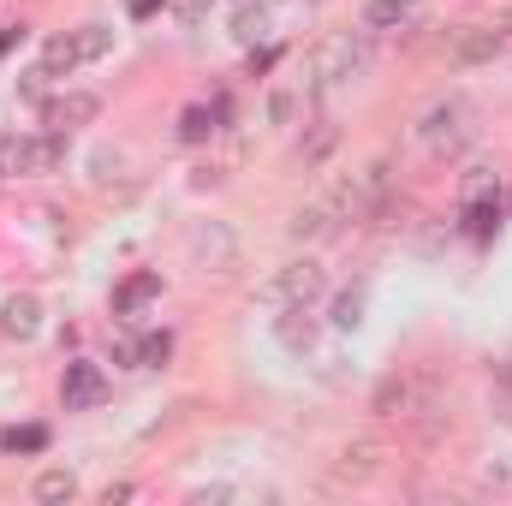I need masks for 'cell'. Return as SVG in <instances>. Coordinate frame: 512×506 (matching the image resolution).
Masks as SVG:
<instances>
[{
  "instance_id": "cell-2",
  "label": "cell",
  "mask_w": 512,
  "mask_h": 506,
  "mask_svg": "<svg viewBox=\"0 0 512 506\" xmlns=\"http://www.w3.org/2000/svg\"><path fill=\"white\" fill-rule=\"evenodd\" d=\"M60 161H66V131H6L0 137V173L6 179L54 173Z\"/></svg>"
},
{
  "instance_id": "cell-15",
  "label": "cell",
  "mask_w": 512,
  "mask_h": 506,
  "mask_svg": "<svg viewBox=\"0 0 512 506\" xmlns=\"http://www.w3.org/2000/svg\"><path fill=\"white\" fill-rule=\"evenodd\" d=\"M370 411H376V417H399V411H411V381L387 376L382 387H376V399H370Z\"/></svg>"
},
{
  "instance_id": "cell-4",
  "label": "cell",
  "mask_w": 512,
  "mask_h": 506,
  "mask_svg": "<svg viewBox=\"0 0 512 506\" xmlns=\"http://www.w3.org/2000/svg\"><path fill=\"white\" fill-rule=\"evenodd\" d=\"M417 137H423V149H429V155H459V149H465V137H471V114H465V102H459V96L435 102V108L417 120Z\"/></svg>"
},
{
  "instance_id": "cell-27",
  "label": "cell",
  "mask_w": 512,
  "mask_h": 506,
  "mask_svg": "<svg viewBox=\"0 0 512 506\" xmlns=\"http://www.w3.org/2000/svg\"><path fill=\"white\" fill-rule=\"evenodd\" d=\"M90 167H96V179H114V173L126 167V155H120V149H96V161H90Z\"/></svg>"
},
{
  "instance_id": "cell-20",
  "label": "cell",
  "mask_w": 512,
  "mask_h": 506,
  "mask_svg": "<svg viewBox=\"0 0 512 506\" xmlns=\"http://www.w3.org/2000/svg\"><path fill=\"white\" fill-rule=\"evenodd\" d=\"M78 495V477L72 471H42L36 477V501H72Z\"/></svg>"
},
{
  "instance_id": "cell-14",
  "label": "cell",
  "mask_w": 512,
  "mask_h": 506,
  "mask_svg": "<svg viewBox=\"0 0 512 506\" xmlns=\"http://www.w3.org/2000/svg\"><path fill=\"white\" fill-rule=\"evenodd\" d=\"M334 143H340V126H334V120H316V126L304 131V143H298V161H304V167H322Z\"/></svg>"
},
{
  "instance_id": "cell-24",
  "label": "cell",
  "mask_w": 512,
  "mask_h": 506,
  "mask_svg": "<svg viewBox=\"0 0 512 506\" xmlns=\"http://www.w3.org/2000/svg\"><path fill=\"white\" fill-rule=\"evenodd\" d=\"M262 24H268V6H245V12L233 18V36L251 42V36H262Z\"/></svg>"
},
{
  "instance_id": "cell-19",
  "label": "cell",
  "mask_w": 512,
  "mask_h": 506,
  "mask_svg": "<svg viewBox=\"0 0 512 506\" xmlns=\"http://www.w3.org/2000/svg\"><path fill=\"white\" fill-rule=\"evenodd\" d=\"M334 328H358L364 322V286H346L340 298H334V316H328Z\"/></svg>"
},
{
  "instance_id": "cell-5",
  "label": "cell",
  "mask_w": 512,
  "mask_h": 506,
  "mask_svg": "<svg viewBox=\"0 0 512 506\" xmlns=\"http://www.w3.org/2000/svg\"><path fill=\"white\" fill-rule=\"evenodd\" d=\"M96 114H102V96H90V90H66V96H48V102H42V120H48V131L90 126Z\"/></svg>"
},
{
  "instance_id": "cell-23",
  "label": "cell",
  "mask_w": 512,
  "mask_h": 506,
  "mask_svg": "<svg viewBox=\"0 0 512 506\" xmlns=\"http://www.w3.org/2000/svg\"><path fill=\"white\" fill-rule=\"evenodd\" d=\"M48 84H54V72H48V66H30V72H24V78H18V96H24V102H36V108H42V102H48Z\"/></svg>"
},
{
  "instance_id": "cell-12",
  "label": "cell",
  "mask_w": 512,
  "mask_h": 506,
  "mask_svg": "<svg viewBox=\"0 0 512 506\" xmlns=\"http://www.w3.org/2000/svg\"><path fill=\"white\" fill-rule=\"evenodd\" d=\"M274 334H280V346H286V352H310V346H316V322H310V304H286V316L274 322Z\"/></svg>"
},
{
  "instance_id": "cell-7",
  "label": "cell",
  "mask_w": 512,
  "mask_h": 506,
  "mask_svg": "<svg viewBox=\"0 0 512 506\" xmlns=\"http://www.w3.org/2000/svg\"><path fill=\"white\" fill-rule=\"evenodd\" d=\"M102 393H108V381L96 364H66V387H60V399H66V411H90V405H102Z\"/></svg>"
},
{
  "instance_id": "cell-21",
  "label": "cell",
  "mask_w": 512,
  "mask_h": 506,
  "mask_svg": "<svg viewBox=\"0 0 512 506\" xmlns=\"http://www.w3.org/2000/svg\"><path fill=\"white\" fill-rule=\"evenodd\" d=\"M42 66H48V72H54V78H60V72H72V66H78V48H72V30H66V36H54V42H48V48H42Z\"/></svg>"
},
{
  "instance_id": "cell-28",
  "label": "cell",
  "mask_w": 512,
  "mask_h": 506,
  "mask_svg": "<svg viewBox=\"0 0 512 506\" xmlns=\"http://www.w3.org/2000/svg\"><path fill=\"white\" fill-rule=\"evenodd\" d=\"M167 6H173V18H179V24H197V18L209 12V0H167Z\"/></svg>"
},
{
  "instance_id": "cell-26",
  "label": "cell",
  "mask_w": 512,
  "mask_h": 506,
  "mask_svg": "<svg viewBox=\"0 0 512 506\" xmlns=\"http://www.w3.org/2000/svg\"><path fill=\"white\" fill-rule=\"evenodd\" d=\"M167 352H173V340H167V334H149V340H143V370L167 364Z\"/></svg>"
},
{
  "instance_id": "cell-22",
  "label": "cell",
  "mask_w": 512,
  "mask_h": 506,
  "mask_svg": "<svg viewBox=\"0 0 512 506\" xmlns=\"http://www.w3.org/2000/svg\"><path fill=\"white\" fill-rule=\"evenodd\" d=\"M0 447H6V453H42V447H48V429H36V423H30V429H6Z\"/></svg>"
},
{
  "instance_id": "cell-13",
  "label": "cell",
  "mask_w": 512,
  "mask_h": 506,
  "mask_svg": "<svg viewBox=\"0 0 512 506\" xmlns=\"http://www.w3.org/2000/svg\"><path fill=\"white\" fill-rule=\"evenodd\" d=\"M72 48H78V66L108 60V54H114V24H84V30H72Z\"/></svg>"
},
{
  "instance_id": "cell-29",
  "label": "cell",
  "mask_w": 512,
  "mask_h": 506,
  "mask_svg": "<svg viewBox=\"0 0 512 506\" xmlns=\"http://www.w3.org/2000/svg\"><path fill=\"white\" fill-rule=\"evenodd\" d=\"M131 495H137L131 483H108V489H102V501H108V506H114V501H131Z\"/></svg>"
},
{
  "instance_id": "cell-9",
  "label": "cell",
  "mask_w": 512,
  "mask_h": 506,
  "mask_svg": "<svg viewBox=\"0 0 512 506\" xmlns=\"http://www.w3.org/2000/svg\"><path fill=\"white\" fill-rule=\"evenodd\" d=\"M340 221H334V209H328V197H316V203H304L292 221H286V239L292 245H316V239H328Z\"/></svg>"
},
{
  "instance_id": "cell-11",
  "label": "cell",
  "mask_w": 512,
  "mask_h": 506,
  "mask_svg": "<svg viewBox=\"0 0 512 506\" xmlns=\"http://www.w3.org/2000/svg\"><path fill=\"white\" fill-rule=\"evenodd\" d=\"M495 197H501V173H495L489 161L465 167V179H459V209H477V203H495Z\"/></svg>"
},
{
  "instance_id": "cell-31",
  "label": "cell",
  "mask_w": 512,
  "mask_h": 506,
  "mask_svg": "<svg viewBox=\"0 0 512 506\" xmlns=\"http://www.w3.org/2000/svg\"><path fill=\"white\" fill-rule=\"evenodd\" d=\"M155 6H161V0H131V12H137V18H149Z\"/></svg>"
},
{
  "instance_id": "cell-25",
  "label": "cell",
  "mask_w": 512,
  "mask_h": 506,
  "mask_svg": "<svg viewBox=\"0 0 512 506\" xmlns=\"http://www.w3.org/2000/svg\"><path fill=\"white\" fill-rule=\"evenodd\" d=\"M292 114H298V96H292V90H274V96H268V120H274V126H286Z\"/></svg>"
},
{
  "instance_id": "cell-10",
  "label": "cell",
  "mask_w": 512,
  "mask_h": 506,
  "mask_svg": "<svg viewBox=\"0 0 512 506\" xmlns=\"http://www.w3.org/2000/svg\"><path fill=\"white\" fill-rule=\"evenodd\" d=\"M376 471H382V447L376 441H352L340 453V465H334V483H370Z\"/></svg>"
},
{
  "instance_id": "cell-16",
  "label": "cell",
  "mask_w": 512,
  "mask_h": 506,
  "mask_svg": "<svg viewBox=\"0 0 512 506\" xmlns=\"http://www.w3.org/2000/svg\"><path fill=\"white\" fill-rule=\"evenodd\" d=\"M215 120H221V108H185L179 114V143H209Z\"/></svg>"
},
{
  "instance_id": "cell-3",
  "label": "cell",
  "mask_w": 512,
  "mask_h": 506,
  "mask_svg": "<svg viewBox=\"0 0 512 506\" xmlns=\"http://www.w3.org/2000/svg\"><path fill=\"white\" fill-rule=\"evenodd\" d=\"M322 292H328V268H322L316 256L286 262V268L262 286V298H268V304H280V310H286V304H316Z\"/></svg>"
},
{
  "instance_id": "cell-8",
  "label": "cell",
  "mask_w": 512,
  "mask_h": 506,
  "mask_svg": "<svg viewBox=\"0 0 512 506\" xmlns=\"http://www.w3.org/2000/svg\"><path fill=\"white\" fill-rule=\"evenodd\" d=\"M0 334H6V340H36V334H42V304H36L30 292H12V298L0 304Z\"/></svg>"
},
{
  "instance_id": "cell-6",
  "label": "cell",
  "mask_w": 512,
  "mask_h": 506,
  "mask_svg": "<svg viewBox=\"0 0 512 506\" xmlns=\"http://www.w3.org/2000/svg\"><path fill=\"white\" fill-rule=\"evenodd\" d=\"M423 24V0H364V30L393 36V30H417Z\"/></svg>"
},
{
  "instance_id": "cell-32",
  "label": "cell",
  "mask_w": 512,
  "mask_h": 506,
  "mask_svg": "<svg viewBox=\"0 0 512 506\" xmlns=\"http://www.w3.org/2000/svg\"><path fill=\"white\" fill-rule=\"evenodd\" d=\"M495 30H501V36H512V6L501 12V18H495Z\"/></svg>"
},
{
  "instance_id": "cell-18",
  "label": "cell",
  "mask_w": 512,
  "mask_h": 506,
  "mask_svg": "<svg viewBox=\"0 0 512 506\" xmlns=\"http://www.w3.org/2000/svg\"><path fill=\"white\" fill-rule=\"evenodd\" d=\"M191 256H203V262H209V256H215V262H233V239H227L221 227H197V233H191Z\"/></svg>"
},
{
  "instance_id": "cell-17",
  "label": "cell",
  "mask_w": 512,
  "mask_h": 506,
  "mask_svg": "<svg viewBox=\"0 0 512 506\" xmlns=\"http://www.w3.org/2000/svg\"><path fill=\"white\" fill-rule=\"evenodd\" d=\"M155 292H161V274H137V280H126V286H120L114 310H120V316H131V310H143V304H149Z\"/></svg>"
},
{
  "instance_id": "cell-1",
  "label": "cell",
  "mask_w": 512,
  "mask_h": 506,
  "mask_svg": "<svg viewBox=\"0 0 512 506\" xmlns=\"http://www.w3.org/2000/svg\"><path fill=\"white\" fill-rule=\"evenodd\" d=\"M376 66V36L370 30H334L316 54H310V90H334L352 84Z\"/></svg>"
},
{
  "instance_id": "cell-30",
  "label": "cell",
  "mask_w": 512,
  "mask_h": 506,
  "mask_svg": "<svg viewBox=\"0 0 512 506\" xmlns=\"http://www.w3.org/2000/svg\"><path fill=\"white\" fill-rule=\"evenodd\" d=\"M12 42H24V24H6V30H0V54H6Z\"/></svg>"
}]
</instances>
